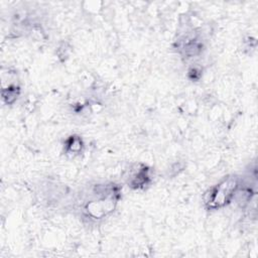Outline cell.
I'll use <instances>...</instances> for the list:
<instances>
[{
    "label": "cell",
    "instance_id": "cell-1",
    "mask_svg": "<svg viewBox=\"0 0 258 258\" xmlns=\"http://www.w3.org/2000/svg\"><path fill=\"white\" fill-rule=\"evenodd\" d=\"M236 181L233 179H227L220 183L211 194L210 199L208 201L210 207L216 208L224 205L226 202L230 200L234 190L236 188Z\"/></svg>",
    "mask_w": 258,
    "mask_h": 258
}]
</instances>
